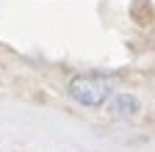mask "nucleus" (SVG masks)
I'll return each instance as SVG.
<instances>
[{"label": "nucleus", "mask_w": 155, "mask_h": 152, "mask_svg": "<svg viewBox=\"0 0 155 152\" xmlns=\"http://www.w3.org/2000/svg\"><path fill=\"white\" fill-rule=\"evenodd\" d=\"M139 111H141V105L136 102L130 94H119V97L111 102V113H114V116H119V119H133Z\"/></svg>", "instance_id": "nucleus-2"}, {"label": "nucleus", "mask_w": 155, "mask_h": 152, "mask_svg": "<svg viewBox=\"0 0 155 152\" xmlns=\"http://www.w3.org/2000/svg\"><path fill=\"white\" fill-rule=\"evenodd\" d=\"M69 94L86 108H94L100 105L108 94H111V83L103 80V78H91V75H83V78H75L72 86H69Z\"/></svg>", "instance_id": "nucleus-1"}]
</instances>
